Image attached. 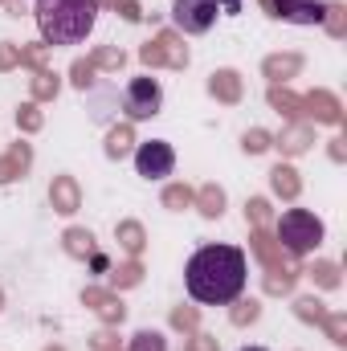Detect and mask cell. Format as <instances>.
<instances>
[{
    "mask_svg": "<svg viewBox=\"0 0 347 351\" xmlns=\"http://www.w3.org/2000/svg\"><path fill=\"white\" fill-rule=\"evenodd\" d=\"M217 8H225V12H237V8H241V0H217Z\"/></svg>",
    "mask_w": 347,
    "mask_h": 351,
    "instance_id": "obj_43",
    "label": "cell"
},
{
    "mask_svg": "<svg viewBox=\"0 0 347 351\" xmlns=\"http://www.w3.org/2000/svg\"><path fill=\"white\" fill-rule=\"evenodd\" d=\"M0 311H4V294H0Z\"/></svg>",
    "mask_w": 347,
    "mask_h": 351,
    "instance_id": "obj_47",
    "label": "cell"
},
{
    "mask_svg": "<svg viewBox=\"0 0 347 351\" xmlns=\"http://www.w3.org/2000/svg\"><path fill=\"white\" fill-rule=\"evenodd\" d=\"M302 110H307L315 123H339V119H344L339 98H335V94H327V90H311V94L302 98Z\"/></svg>",
    "mask_w": 347,
    "mask_h": 351,
    "instance_id": "obj_10",
    "label": "cell"
},
{
    "mask_svg": "<svg viewBox=\"0 0 347 351\" xmlns=\"http://www.w3.org/2000/svg\"><path fill=\"white\" fill-rule=\"evenodd\" d=\"M323 327H327L331 343H339V348H347V315H327V319H323Z\"/></svg>",
    "mask_w": 347,
    "mask_h": 351,
    "instance_id": "obj_37",
    "label": "cell"
},
{
    "mask_svg": "<svg viewBox=\"0 0 347 351\" xmlns=\"http://www.w3.org/2000/svg\"><path fill=\"white\" fill-rule=\"evenodd\" d=\"M135 168H139L143 180H164V176H172V168H176L172 143H164V139L139 143V147H135Z\"/></svg>",
    "mask_w": 347,
    "mask_h": 351,
    "instance_id": "obj_5",
    "label": "cell"
},
{
    "mask_svg": "<svg viewBox=\"0 0 347 351\" xmlns=\"http://www.w3.org/2000/svg\"><path fill=\"white\" fill-rule=\"evenodd\" d=\"M241 351H265V348H241Z\"/></svg>",
    "mask_w": 347,
    "mask_h": 351,
    "instance_id": "obj_45",
    "label": "cell"
},
{
    "mask_svg": "<svg viewBox=\"0 0 347 351\" xmlns=\"http://www.w3.org/2000/svg\"><path fill=\"white\" fill-rule=\"evenodd\" d=\"M66 254L70 258H94V233L90 229H66Z\"/></svg>",
    "mask_w": 347,
    "mask_h": 351,
    "instance_id": "obj_23",
    "label": "cell"
},
{
    "mask_svg": "<svg viewBox=\"0 0 347 351\" xmlns=\"http://www.w3.org/2000/svg\"><path fill=\"white\" fill-rule=\"evenodd\" d=\"M294 282H298V269H270L265 274V290L270 294H290Z\"/></svg>",
    "mask_w": 347,
    "mask_h": 351,
    "instance_id": "obj_24",
    "label": "cell"
},
{
    "mask_svg": "<svg viewBox=\"0 0 347 351\" xmlns=\"http://www.w3.org/2000/svg\"><path fill=\"white\" fill-rule=\"evenodd\" d=\"M208 94L217 98V102H241V94H246V86H241V74L237 70H217L213 78H208Z\"/></svg>",
    "mask_w": 347,
    "mask_h": 351,
    "instance_id": "obj_13",
    "label": "cell"
},
{
    "mask_svg": "<svg viewBox=\"0 0 347 351\" xmlns=\"http://www.w3.org/2000/svg\"><path fill=\"white\" fill-rule=\"evenodd\" d=\"M94 74H98V70L90 66V58H78V62L70 66V82H74L78 90H86L90 82H94Z\"/></svg>",
    "mask_w": 347,
    "mask_h": 351,
    "instance_id": "obj_35",
    "label": "cell"
},
{
    "mask_svg": "<svg viewBox=\"0 0 347 351\" xmlns=\"http://www.w3.org/2000/svg\"><path fill=\"white\" fill-rule=\"evenodd\" d=\"M160 102H164V90H160L156 78H135V82L127 86L123 110H127V119H131V123H139V119L160 114Z\"/></svg>",
    "mask_w": 347,
    "mask_h": 351,
    "instance_id": "obj_4",
    "label": "cell"
},
{
    "mask_svg": "<svg viewBox=\"0 0 347 351\" xmlns=\"http://www.w3.org/2000/svg\"><path fill=\"white\" fill-rule=\"evenodd\" d=\"M49 204L58 208V213H78L82 208V192H78V180L74 176H53V184H49Z\"/></svg>",
    "mask_w": 347,
    "mask_h": 351,
    "instance_id": "obj_11",
    "label": "cell"
},
{
    "mask_svg": "<svg viewBox=\"0 0 347 351\" xmlns=\"http://www.w3.org/2000/svg\"><path fill=\"white\" fill-rule=\"evenodd\" d=\"M131 143H135L131 123H119V127H110V135H106V156H110V160H123V156L131 152Z\"/></svg>",
    "mask_w": 347,
    "mask_h": 351,
    "instance_id": "obj_22",
    "label": "cell"
},
{
    "mask_svg": "<svg viewBox=\"0 0 347 351\" xmlns=\"http://www.w3.org/2000/svg\"><path fill=\"white\" fill-rule=\"evenodd\" d=\"M139 58H143V66H172V70H184L188 66V49L180 45V37L176 33H160L156 41H147L143 49H139Z\"/></svg>",
    "mask_w": 347,
    "mask_h": 351,
    "instance_id": "obj_7",
    "label": "cell"
},
{
    "mask_svg": "<svg viewBox=\"0 0 347 351\" xmlns=\"http://www.w3.org/2000/svg\"><path fill=\"white\" fill-rule=\"evenodd\" d=\"M254 254L261 258V265H265V269H298V265H294V258H290V254H286L274 237H270V229H254Z\"/></svg>",
    "mask_w": 347,
    "mask_h": 351,
    "instance_id": "obj_9",
    "label": "cell"
},
{
    "mask_svg": "<svg viewBox=\"0 0 347 351\" xmlns=\"http://www.w3.org/2000/svg\"><path fill=\"white\" fill-rule=\"evenodd\" d=\"M139 278H143V265L131 258L127 265H119V269L110 274V286H115V290H127V286H139Z\"/></svg>",
    "mask_w": 347,
    "mask_h": 351,
    "instance_id": "obj_25",
    "label": "cell"
},
{
    "mask_svg": "<svg viewBox=\"0 0 347 351\" xmlns=\"http://www.w3.org/2000/svg\"><path fill=\"white\" fill-rule=\"evenodd\" d=\"M29 164H33V147L29 143H12L8 156H0V184H12L16 176H25Z\"/></svg>",
    "mask_w": 347,
    "mask_h": 351,
    "instance_id": "obj_14",
    "label": "cell"
},
{
    "mask_svg": "<svg viewBox=\"0 0 347 351\" xmlns=\"http://www.w3.org/2000/svg\"><path fill=\"white\" fill-rule=\"evenodd\" d=\"M192 196H196V192H192L188 184H168V188H164V208H176V213H180V208H192Z\"/></svg>",
    "mask_w": 347,
    "mask_h": 351,
    "instance_id": "obj_29",
    "label": "cell"
},
{
    "mask_svg": "<svg viewBox=\"0 0 347 351\" xmlns=\"http://www.w3.org/2000/svg\"><path fill=\"white\" fill-rule=\"evenodd\" d=\"M41 123H45V114L37 110V102H25V106L16 110V127H21V131H41Z\"/></svg>",
    "mask_w": 347,
    "mask_h": 351,
    "instance_id": "obj_32",
    "label": "cell"
},
{
    "mask_svg": "<svg viewBox=\"0 0 347 351\" xmlns=\"http://www.w3.org/2000/svg\"><path fill=\"white\" fill-rule=\"evenodd\" d=\"M311 139H315L311 123H302V119H298V123H290V127H286V131H282L274 143L282 147V156H302V152L311 147Z\"/></svg>",
    "mask_w": 347,
    "mask_h": 351,
    "instance_id": "obj_15",
    "label": "cell"
},
{
    "mask_svg": "<svg viewBox=\"0 0 347 351\" xmlns=\"http://www.w3.org/2000/svg\"><path fill=\"white\" fill-rule=\"evenodd\" d=\"M307 274H311L315 286H323V290H335V286H339V265L335 262H315Z\"/></svg>",
    "mask_w": 347,
    "mask_h": 351,
    "instance_id": "obj_26",
    "label": "cell"
},
{
    "mask_svg": "<svg viewBox=\"0 0 347 351\" xmlns=\"http://www.w3.org/2000/svg\"><path fill=\"white\" fill-rule=\"evenodd\" d=\"M45 351H66V348H45Z\"/></svg>",
    "mask_w": 347,
    "mask_h": 351,
    "instance_id": "obj_46",
    "label": "cell"
},
{
    "mask_svg": "<svg viewBox=\"0 0 347 351\" xmlns=\"http://www.w3.org/2000/svg\"><path fill=\"white\" fill-rule=\"evenodd\" d=\"M294 315H298L302 323H323V319H327V311H323L319 298H298V302H294Z\"/></svg>",
    "mask_w": 347,
    "mask_h": 351,
    "instance_id": "obj_31",
    "label": "cell"
},
{
    "mask_svg": "<svg viewBox=\"0 0 347 351\" xmlns=\"http://www.w3.org/2000/svg\"><path fill=\"white\" fill-rule=\"evenodd\" d=\"M192 204L200 208V217H208V221H213V217H221V213H225V192H221L217 184H204V188L192 196Z\"/></svg>",
    "mask_w": 347,
    "mask_h": 351,
    "instance_id": "obj_18",
    "label": "cell"
},
{
    "mask_svg": "<svg viewBox=\"0 0 347 351\" xmlns=\"http://www.w3.org/2000/svg\"><path fill=\"white\" fill-rule=\"evenodd\" d=\"M119 8H123V16H127V21H139V16H143V8H139L135 0H123Z\"/></svg>",
    "mask_w": 347,
    "mask_h": 351,
    "instance_id": "obj_41",
    "label": "cell"
},
{
    "mask_svg": "<svg viewBox=\"0 0 347 351\" xmlns=\"http://www.w3.org/2000/svg\"><path fill=\"white\" fill-rule=\"evenodd\" d=\"M21 66V45H0V70H16Z\"/></svg>",
    "mask_w": 347,
    "mask_h": 351,
    "instance_id": "obj_40",
    "label": "cell"
},
{
    "mask_svg": "<svg viewBox=\"0 0 347 351\" xmlns=\"http://www.w3.org/2000/svg\"><path fill=\"white\" fill-rule=\"evenodd\" d=\"M115 237H119V245H123L131 258H139V254H143V241H147V237H143V225H139V221H119Z\"/></svg>",
    "mask_w": 347,
    "mask_h": 351,
    "instance_id": "obj_20",
    "label": "cell"
},
{
    "mask_svg": "<svg viewBox=\"0 0 347 351\" xmlns=\"http://www.w3.org/2000/svg\"><path fill=\"white\" fill-rule=\"evenodd\" d=\"M29 90H33V102H49V98H58L62 78H58L53 70H37V74L29 78Z\"/></svg>",
    "mask_w": 347,
    "mask_h": 351,
    "instance_id": "obj_21",
    "label": "cell"
},
{
    "mask_svg": "<svg viewBox=\"0 0 347 351\" xmlns=\"http://www.w3.org/2000/svg\"><path fill=\"white\" fill-rule=\"evenodd\" d=\"M261 8L270 16H282V21H294V25H319L323 21V0H261Z\"/></svg>",
    "mask_w": 347,
    "mask_h": 351,
    "instance_id": "obj_8",
    "label": "cell"
},
{
    "mask_svg": "<svg viewBox=\"0 0 347 351\" xmlns=\"http://www.w3.org/2000/svg\"><path fill=\"white\" fill-rule=\"evenodd\" d=\"M347 152H344V139H331V160H344Z\"/></svg>",
    "mask_w": 347,
    "mask_h": 351,
    "instance_id": "obj_42",
    "label": "cell"
},
{
    "mask_svg": "<svg viewBox=\"0 0 347 351\" xmlns=\"http://www.w3.org/2000/svg\"><path fill=\"white\" fill-rule=\"evenodd\" d=\"M196 323H200L196 306H180V311H172V327H180V331H196Z\"/></svg>",
    "mask_w": 347,
    "mask_h": 351,
    "instance_id": "obj_39",
    "label": "cell"
},
{
    "mask_svg": "<svg viewBox=\"0 0 347 351\" xmlns=\"http://www.w3.org/2000/svg\"><path fill=\"white\" fill-rule=\"evenodd\" d=\"M45 49L49 45H21V66H33V74L37 70H49L45 66Z\"/></svg>",
    "mask_w": 347,
    "mask_h": 351,
    "instance_id": "obj_36",
    "label": "cell"
},
{
    "mask_svg": "<svg viewBox=\"0 0 347 351\" xmlns=\"http://www.w3.org/2000/svg\"><path fill=\"white\" fill-rule=\"evenodd\" d=\"M241 147H246L250 156H261V152H270V147H274V135H270V131H261V127H254V131H246V135H241Z\"/></svg>",
    "mask_w": 347,
    "mask_h": 351,
    "instance_id": "obj_30",
    "label": "cell"
},
{
    "mask_svg": "<svg viewBox=\"0 0 347 351\" xmlns=\"http://www.w3.org/2000/svg\"><path fill=\"white\" fill-rule=\"evenodd\" d=\"M270 188H274L282 200H294V196L302 192V180H298V172H294L290 164H278V168L270 172Z\"/></svg>",
    "mask_w": 347,
    "mask_h": 351,
    "instance_id": "obj_17",
    "label": "cell"
},
{
    "mask_svg": "<svg viewBox=\"0 0 347 351\" xmlns=\"http://www.w3.org/2000/svg\"><path fill=\"white\" fill-rule=\"evenodd\" d=\"M246 221H254V229H265V225H270V200H265V196H254V200L246 204Z\"/></svg>",
    "mask_w": 347,
    "mask_h": 351,
    "instance_id": "obj_33",
    "label": "cell"
},
{
    "mask_svg": "<svg viewBox=\"0 0 347 351\" xmlns=\"http://www.w3.org/2000/svg\"><path fill=\"white\" fill-rule=\"evenodd\" d=\"M123 62H127L123 49H94V53H90V66H94V70H115V74H119Z\"/></svg>",
    "mask_w": 347,
    "mask_h": 351,
    "instance_id": "obj_27",
    "label": "cell"
},
{
    "mask_svg": "<svg viewBox=\"0 0 347 351\" xmlns=\"http://www.w3.org/2000/svg\"><path fill=\"white\" fill-rule=\"evenodd\" d=\"M82 302L98 311V319H102V323H123V315H127V306H123L110 290H98V286H90L86 294H82Z\"/></svg>",
    "mask_w": 347,
    "mask_h": 351,
    "instance_id": "obj_12",
    "label": "cell"
},
{
    "mask_svg": "<svg viewBox=\"0 0 347 351\" xmlns=\"http://www.w3.org/2000/svg\"><path fill=\"white\" fill-rule=\"evenodd\" d=\"M172 21L180 33H204L217 21V0H176Z\"/></svg>",
    "mask_w": 347,
    "mask_h": 351,
    "instance_id": "obj_6",
    "label": "cell"
},
{
    "mask_svg": "<svg viewBox=\"0 0 347 351\" xmlns=\"http://www.w3.org/2000/svg\"><path fill=\"white\" fill-rule=\"evenodd\" d=\"M278 245L290 258H302V254L319 250L323 245V221L307 208H286L282 221H278Z\"/></svg>",
    "mask_w": 347,
    "mask_h": 351,
    "instance_id": "obj_3",
    "label": "cell"
},
{
    "mask_svg": "<svg viewBox=\"0 0 347 351\" xmlns=\"http://www.w3.org/2000/svg\"><path fill=\"white\" fill-rule=\"evenodd\" d=\"M184 286L204 306H229L246 290V254L237 245H200L184 265Z\"/></svg>",
    "mask_w": 347,
    "mask_h": 351,
    "instance_id": "obj_1",
    "label": "cell"
},
{
    "mask_svg": "<svg viewBox=\"0 0 347 351\" xmlns=\"http://www.w3.org/2000/svg\"><path fill=\"white\" fill-rule=\"evenodd\" d=\"M270 106H274L278 114H286L290 123H298V114H302V98L290 94L286 86H270Z\"/></svg>",
    "mask_w": 347,
    "mask_h": 351,
    "instance_id": "obj_19",
    "label": "cell"
},
{
    "mask_svg": "<svg viewBox=\"0 0 347 351\" xmlns=\"http://www.w3.org/2000/svg\"><path fill=\"white\" fill-rule=\"evenodd\" d=\"M319 25H327V33H331V37H344V33H347V8H344V4H327Z\"/></svg>",
    "mask_w": 347,
    "mask_h": 351,
    "instance_id": "obj_28",
    "label": "cell"
},
{
    "mask_svg": "<svg viewBox=\"0 0 347 351\" xmlns=\"http://www.w3.org/2000/svg\"><path fill=\"white\" fill-rule=\"evenodd\" d=\"M258 315H261V306H258V302H254V298H250V302H237L229 319H233V327H246V323H254Z\"/></svg>",
    "mask_w": 347,
    "mask_h": 351,
    "instance_id": "obj_38",
    "label": "cell"
},
{
    "mask_svg": "<svg viewBox=\"0 0 347 351\" xmlns=\"http://www.w3.org/2000/svg\"><path fill=\"white\" fill-rule=\"evenodd\" d=\"M0 4H4V0H0Z\"/></svg>",
    "mask_w": 347,
    "mask_h": 351,
    "instance_id": "obj_48",
    "label": "cell"
},
{
    "mask_svg": "<svg viewBox=\"0 0 347 351\" xmlns=\"http://www.w3.org/2000/svg\"><path fill=\"white\" fill-rule=\"evenodd\" d=\"M131 351H168V339H164L160 331H139V335L131 339Z\"/></svg>",
    "mask_w": 347,
    "mask_h": 351,
    "instance_id": "obj_34",
    "label": "cell"
},
{
    "mask_svg": "<svg viewBox=\"0 0 347 351\" xmlns=\"http://www.w3.org/2000/svg\"><path fill=\"white\" fill-rule=\"evenodd\" d=\"M98 4H102V8H119L123 0H98Z\"/></svg>",
    "mask_w": 347,
    "mask_h": 351,
    "instance_id": "obj_44",
    "label": "cell"
},
{
    "mask_svg": "<svg viewBox=\"0 0 347 351\" xmlns=\"http://www.w3.org/2000/svg\"><path fill=\"white\" fill-rule=\"evenodd\" d=\"M33 16L45 45H78L98 21V0H37Z\"/></svg>",
    "mask_w": 347,
    "mask_h": 351,
    "instance_id": "obj_2",
    "label": "cell"
},
{
    "mask_svg": "<svg viewBox=\"0 0 347 351\" xmlns=\"http://www.w3.org/2000/svg\"><path fill=\"white\" fill-rule=\"evenodd\" d=\"M298 70H302V58H298V53H274V58H265V62H261V74H265L274 86H278V82H286V78H294Z\"/></svg>",
    "mask_w": 347,
    "mask_h": 351,
    "instance_id": "obj_16",
    "label": "cell"
}]
</instances>
